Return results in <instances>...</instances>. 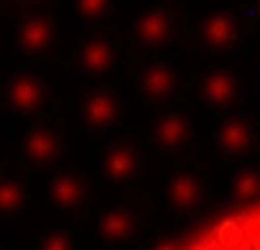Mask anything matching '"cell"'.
<instances>
[{
    "label": "cell",
    "mask_w": 260,
    "mask_h": 250,
    "mask_svg": "<svg viewBox=\"0 0 260 250\" xmlns=\"http://www.w3.org/2000/svg\"><path fill=\"white\" fill-rule=\"evenodd\" d=\"M161 250H176V247H174V245H164Z\"/></svg>",
    "instance_id": "6da1fadb"
}]
</instances>
